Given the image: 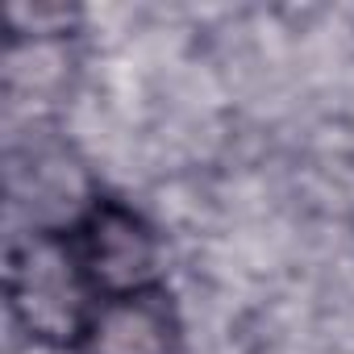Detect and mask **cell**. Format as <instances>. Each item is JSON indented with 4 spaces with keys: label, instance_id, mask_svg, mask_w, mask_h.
<instances>
[{
    "label": "cell",
    "instance_id": "7a4b0ae2",
    "mask_svg": "<svg viewBox=\"0 0 354 354\" xmlns=\"http://www.w3.org/2000/svg\"><path fill=\"white\" fill-rule=\"evenodd\" d=\"M63 234L71 242L75 267H80L84 283L92 288L96 304L158 283L162 242H158L154 225L133 205L100 192L84 209V217Z\"/></svg>",
    "mask_w": 354,
    "mask_h": 354
},
{
    "label": "cell",
    "instance_id": "6da1fadb",
    "mask_svg": "<svg viewBox=\"0 0 354 354\" xmlns=\"http://www.w3.org/2000/svg\"><path fill=\"white\" fill-rule=\"evenodd\" d=\"M5 292L9 313L26 329V337L55 350H75L96 308V296L80 275L63 230H26L13 238Z\"/></svg>",
    "mask_w": 354,
    "mask_h": 354
},
{
    "label": "cell",
    "instance_id": "3957f363",
    "mask_svg": "<svg viewBox=\"0 0 354 354\" xmlns=\"http://www.w3.org/2000/svg\"><path fill=\"white\" fill-rule=\"evenodd\" d=\"M71 354H184V317L162 283L100 300Z\"/></svg>",
    "mask_w": 354,
    "mask_h": 354
}]
</instances>
